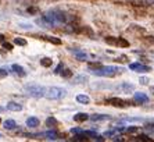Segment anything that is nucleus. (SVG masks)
I'll list each match as a JSON object with an SVG mask.
<instances>
[{"label":"nucleus","instance_id":"412c9836","mask_svg":"<svg viewBox=\"0 0 154 142\" xmlns=\"http://www.w3.org/2000/svg\"><path fill=\"white\" fill-rule=\"evenodd\" d=\"M44 39H46L47 42L53 43V45H61V39H58V38H54V36H44Z\"/></svg>","mask_w":154,"mask_h":142},{"label":"nucleus","instance_id":"f3484780","mask_svg":"<svg viewBox=\"0 0 154 142\" xmlns=\"http://www.w3.org/2000/svg\"><path fill=\"white\" fill-rule=\"evenodd\" d=\"M51 64H53V60H51L50 57H43V59H40V66L42 67H51Z\"/></svg>","mask_w":154,"mask_h":142},{"label":"nucleus","instance_id":"0eeeda50","mask_svg":"<svg viewBox=\"0 0 154 142\" xmlns=\"http://www.w3.org/2000/svg\"><path fill=\"white\" fill-rule=\"evenodd\" d=\"M71 52L74 53V56L79 60V61H86L88 60V55L82 52V50H79V49H71Z\"/></svg>","mask_w":154,"mask_h":142},{"label":"nucleus","instance_id":"4468645a","mask_svg":"<svg viewBox=\"0 0 154 142\" xmlns=\"http://www.w3.org/2000/svg\"><path fill=\"white\" fill-rule=\"evenodd\" d=\"M3 127H4L6 130H14V128L17 127V124H15L14 120H6L3 123Z\"/></svg>","mask_w":154,"mask_h":142},{"label":"nucleus","instance_id":"f704fd0d","mask_svg":"<svg viewBox=\"0 0 154 142\" xmlns=\"http://www.w3.org/2000/svg\"><path fill=\"white\" fill-rule=\"evenodd\" d=\"M115 131H117V130H113V131H106L104 135H106V137H111V135H114V132Z\"/></svg>","mask_w":154,"mask_h":142},{"label":"nucleus","instance_id":"a211bd4d","mask_svg":"<svg viewBox=\"0 0 154 142\" xmlns=\"http://www.w3.org/2000/svg\"><path fill=\"white\" fill-rule=\"evenodd\" d=\"M85 82H88V77L86 75H78L74 78V82L72 84H85Z\"/></svg>","mask_w":154,"mask_h":142},{"label":"nucleus","instance_id":"4be33fe9","mask_svg":"<svg viewBox=\"0 0 154 142\" xmlns=\"http://www.w3.org/2000/svg\"><path fill=\"white\" fill-rule=\"evenodd\" d=\"M136 141H142V142H151L153 139L149 137V135H146V134H140V135H137L136 137Z\"/></svg>","mask_w":154,"mask_h":142},{"label":"nucleus","instance_id":"7c9ffc66","mask_svg":"<svg viewBox=\"0 0 154 142\" xmlns=\"http://www.w3.org/2000/svg\"><path fill=\"white\" fill-rule=\"evenodd\" d=\"M62 68H64V66L62 64H58V66L56 67V70H54V74H60L62 71Z\"/></svg>","mask_w":154,"mask_h":142},{"label":"nucleus","instance_id":"b1692460","mask_svg":"<svg viewBox=\"0 0 154 142\" xmlns=\"http://www.w3.org/2000/svg\"><path fill=\"white\" fill-rule=\"evenodd\" d=\"M60 75H61L62 78H71V77H72V71L70 70V68H62V71L60 73Z\"/></svg>","mask_w":154,"mask_h":142},{"label":"nucleus","instance_id":"1a4fd4ad","mask_svg":"<svg viewBox=\"0 0 154 142\" xmlns=\"http://www.w3.org/2000/svg\"><path fill=\"white\" fill-rule=\"evenodd\" d=\"M11 70L17 74V75H20V77H25L27 75V71L24 70V67L20 66V64H13L11 66Z\"/></svg>","mask_w":154,"mask_h":142},{"label":"nucleus","instance_id":"c85d7f7f","mask_svg":"<svg viewBox=\"0 0 154 142\" xmlns=\"http://www.w3.org/2000/svg\"><path fill=\"white\" fill-rule=\"evenodd\" d=\"M9 75V71L6 68H0V78H4V77Z\"/></svg>","mask_w":154,"mask_h":142},{"label":"nucleus","instance_id":"ea45409f","mask_svg":"<svg viewBox=\"0 0 154 142\" xmlns=\"http://www.w3.org/2000/svg\"><path fill=\"white\" fill-rule=\"evenodd\" d=\"M1 110H3V109H1V107H0V111H1Z\"/></svg>","mask_w":154,"mask_h":142},{"label":"nucleus","instance_id":"4c0bfd02","mask_svg":"<svg viewBox=\"0 0 154 142\" xmlns=\"http://www.w3.org/2000/svg\"><path fill=\"white\" fill-rule=\"evenodd\" d=\"M149 41H150L151 43H154V36H149Z\"/></svg>","mask_w":154,"mask_h":142},{"label":"nucleus","instance_id":"39448f33","mask_svg":"<svg viewBox=\"0 0 154 142\" xmlns=\"http://www.w3.org/2000/svg\"><path fill=\"white\" fill-rule=\"evenodd\" d=\"M129 68L132 71H136V73H149V71H151V67L144 66L142 63H131Z\"/></svg>","mask_w":154,"mask_h":142},{"label":"nucleus","instance_id":"2f4dec72","mask_svg":"<svg viewBox=\"0 0 154 142\" xmlns=\"http://www.w3.org/2000/svg\"><path fill=\"white\" fill-rule=\"evenodd\" d=\"M140 84H142V85H147V84H149V78L142 77V78H140Z\"/></svg>","mask_w":154,"mask_h":142},{"label":"nucleus","instance_id":"9b49d317","mask_svg":"<svg viewBox=\"0 0 154 142\" xmlns=\"http://www.w3.org/2000/svg\"><path fill=\"white\" fill-rule=\"evenodd\" d=\"M39 119L38 117H29V119H27V127H29V128H35V127H38L39 125Z\"/></svg>","mask_w":154,"mask_h":142},{"label":"nucleus","instance_id":"c9c22d12","mask_svg":"<svg viewBox=\"0 0 154 142\" xmlns=\"http://www.w3.org/2000/svg\"><path fill=\"white\" fill-rule=\"evenodd\" d=\"M94 139H96V141H104V137H102V135H96Z\"/></svg>","mask_w":154,"mask_h":142},{"label":"nucleus","instance_id":"aec40b11","mask_svg":"<svg viewBox=\"0 0 154 142\" xmlns=\"http://www.w3.org/2000/svg\"><path fill=\"white\" fill-rule=\"evenodd\" d=\"M119 89H123V91H126V92H131V91H133L135 87L132 84H128V82H122L121 85H119Z\"/></svg>","mask_w":154,"mask_h":142},{"label":"nucleus","instance_id":"2eb2a0df","mask_svg":"<svg viewBox=\"0 0 154 142\" xmlns=\"http://www.w3.org/2000/svg\"><path fill=\"white\" fill-rule=\"evenodd\" d=\"M27 13H28L29 15H36V14L40 13V9H39L38 6H29V7L27 9Z\"/></svg>","mask_w":154,"mask_h":142},{"label":"nucleus","instance_id":"423d86ee","mask_svg":"<svg viewBox=\"0 0 154 142\" xmlns=\"http://www.w3.org/2000/svg\"><path fill=\"white\" fill-rule=\"evenodd\" d=\"M133 99L135 102H137V103H147L149 102V96L146 95V93H142V92H136L133 95Z\"/></svg>","mask_w":154,"mask_h":142},{"label":"nucleus","instance_id":"bb28decb","mask_svg":"<svg viewBox=\"0 0 154 142\" xmlns=\"http://www.w3.org/2000/svg\"><path fill=\"white\" fill-rule=\"evenodd\" d=\"M14 43L18 45V46H27V41L22 38H14Z\"/></svg>","mask_w":154,"mask_h":142},{"label":"nucleus","instance_id":"393cba45","mask_svg":"<svg viewBox=\"0 0 154 142\" xmlns=\"http://www.w3.org/2000/svg\"><path fill=\"white\" fill-rule=\"evenodd\" d=\"M88 66L89 68H92V70H97V68H102V63H99V61H89L88 63Z\"/></svg>","mask_w":154,"mask_h":142},{"label":"nucleus","instance_id":"473e14b6","mask_svg":"<svg viewBox=\"0 0 154 142\" xmlns=\"http://www.w3.org/2000/svg\"><path fill=\"white\" fill-rule=\"evenodd\" d=\"M85 134H86L88 137H90V138H94V137H96V132L90 131V130H89V131H85Z\"/></svg>","mask_w":154,"mask_h":142},{"label":"nucleus","instance_id":"a878e982","mask_svg":"<svg viewBox=\"0 0 154 142\" xmlns=\"http://www.w3.org/2000/svg\"><path fill=\"white\" fill-rule=\"evenodd\" d=\"M117 46H119V47H128V46H129V42H128L126 39H123V38H118Z\"/></svg>","mask_w":154,"mask_h":142},{"label":"nucleus","instance_id":"f03ea898","mask_svg":"<svg viewBox=\"0 0 154 142\" xmlns=\"http://www.w3.org/2000/svg\"><path fill=\"white\" fill-rule=\"evenodd\" d=\"M25 91L28 92L29 96H33V98H43L46 96V88L40 87V85H36V84H28L25 85Z\"/></svg>","mask_w":154,"mask_h":142},{"label":"nucleus","instance_id":"cd10ccee","mask_svg":"<svg viewBox=\"0 0 154 142\" xmlns=\"http://www.w3.org/2000/svg\"><path fill=\"white\" fill-rule=\"evenodd\" d=\"M137 130H139L137 127L132 125V127H128V128H126V132H128V134H135V132H137Z\"/></svg>","mask_w":154,"mask_h":142},{"label":"nucleus","instance_id":"e433bc0d","mask_svg":"<svg viewBox=\"0 0 154 142\" xmlns=\"http://www.w3.org/2000/svg\"><path fill=\"white\" fill-rule=\"evenodd\" d=\"M113 141H122V138H121V137H114Z\"/></svg>","mask_w":154,"mask_h":142},{"label":"nucleus","instance_id":"9d476101","mask_svg":"<svg viewBox=\"0 0 154 142\" xmlns=\"http://www.w3.org/2000/svg\"><path fill=\"white\" fill-rule=\"evenodd\" d=\"M89 119H90V116L86 114V113H76L74 116V121H76V123H83V121L89 120Z\"/></svg>","mask_w":154,"mask_h":142},{"label":"nucleus","instance_id":"a19ab883","mask_svg":"<svg viewBox=\"0 0 154 142\" xmlns=\"http://www.w3.org/2000/svg\"><path fill=\"white\" fill-rule=\"evenodd\" d=\"M0 137H1V134H0Z\"/></svg>","mask_w":154,"mask_h":142},{"label":"nucleus","instance_id":"72a5a7b5","mask_svg":"<svg viewBox=\"0 0 154 142\" xmlns=\"http://www.w3.org/2000/svg\"><path fill=\"white\" fill-rule=\"evenodd\" d=\"M71 132L72 134H82V132H85V131H82L81 128H72Z\"/></svg>","mask_w":154,"mask_h":142},{"label":"nucleus","instance_id":"dca6fc26","mask_svg":"<svg viewBox=\"0 0 154 142\" xmlns=\"http://www.w3.org/2000/svg\"><path fill=\"white\" fill-rule=\"evenodd\" d=\"M76 102H79V103H82V105H88V103L90 102V98L86 96V95H78V96H76Z\"/></svg>","mask_w":154,"mask_h":142},{"label":"nucleus","instance_id":"7ed1b4c3","mask_svg":"<svg viewBox=\"0 0 154 142\" xmlns=\"http://www.w3.org/2000/svg\"><path fill=\"white\" fill-rule=\"evenodd\" d=\"M67 95V91L64 88H57V87H51L46 91V98L47 99H62Z\"/></svg>","mask_w":154,"mask_h":142},{"label":"nucleus","instance_id":"ddd939ff","mask_svg":"<svg viewBox=\"0 0 154 142\" xmlns=\"http://www.w3.org/2000/svg\"><path fill=\"white\" fill-rule=\"evenodd\" d=\"M92 121H104V120H111V117L108 114H93L90 116Z\"/></svg>","mask_w":154,"mask_h":142},{"label":"nucleus","instance_id":"c756f323","mask_svg":"<svg viewBox=\"0 0 154 142\" xmlns=\"http://www.w3.org/2000/svg\"><path fill=\"white\" fill-rule=\"evenodd\" d=\"M3 47H4L6 50H13V45L9 43V42H3Z\"/></svg>","mask_w":154,"mask_h":142},{"label":"nucleus","instance_id":"6ab92c4d","mask_svg":"<svg viewBox=\"0 0 154 142\" xmlns=\"http://www.w3.org/2000/svg\"><path fill=\"white\" fill-rule=\"evenodd\" d=\"M46 125H47V127H57V125H58V121L56 120V117H49V119H47V120H46Z\"/></svg>","mask_w":154,"mask_h":142},{"label":"nucleus","instance_id":"5701e85b","mask_svg":"<svg viewBox=\"0 0 154 142\" xmlns=\"http://www.w3.org/2000/svg\"><path fill=\"white\" fill-rule=\"evenodd\" d=\"M104 41H106V43L113 45V46H117V43H118V38H114V36H107Z\"/></svg>","mask_w":154,"mask_h":142},{"label":"nucleus","instance_id":"58836bf2","mask_svg":"<svg viewBox=\"0 0 154 142\" xmlns=\"http://www.w3.org/2000/svg\"><path fill=\"white\" fill-rule=\"evenodd\" d=\"M39 1H43V0H39ZM44 1H56V0H44Z\"/></svg>","mask_w":154,"mask_h":142},{"label":"nucleus","instance_id":"20e7f679","mask_svg":"<svg viewBox=\"0 0 154 142\" xmlns=\"http://www.w3.org/2000/svg\"><path fill=\"white\" fill-rule=\"evenodd\" d=\"M106 103L107 105H111L114 107H125V106H128V102L121 98H108L106 100Z\"/></svg>","mask_w":154,"mask_h":142},{"label":"nucleus","instance_id":"6e6552de","mask_svg":"<svg viewBox=\"0 0 154 142\" xmlns=\"http://www.w3.org/2000/svg\"><path fill=\"white\" fill-rule=\"evenodd\" d=\"M47 139H50V141H56V139H58L60 138V134L56 131V130H49V131H46L43 134Z\"/></svg>","mask_w":154,"mask_h":142},{"label":"nucleus","instance_id":"f8f14e48","mask_svg":"<svg viewBox=\"0 0 154 142\" xmlns=\"http://www.w3.org/2000/svg\"><path fill=\"white\" fill-rule=\"evenodd\" d=\"M6 109L10 110V111H21V110H22V106H21L20 103H15V102H10V103H7Z\"/></svg>","mask_w":154,"mask_h":142},{"label":"nucleus","instance_id":"f257e3e1","mask_svg":"<svg viewBox=\"0 0 154 142\" xmlns=\"http://www.w3.org/2000/svg\"><path fill=\"white\" fill-rule=\"evenodd\" d=\"M90 70V74L93 75H97V77H115L117 74H119V73H122L125 71L123 68L121 67H114V66H107L104 67L103 66L102 68H97V70H92V68H89Z\"/></svg>","mask_w":154,"mask_h":142}]
</instances>
